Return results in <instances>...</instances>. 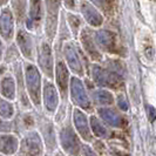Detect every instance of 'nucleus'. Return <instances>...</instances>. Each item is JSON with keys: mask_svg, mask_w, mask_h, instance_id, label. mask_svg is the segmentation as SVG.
I'll return each mask as SVG.
<instances>
[{"mask_svg": "<svg viewBox=\"0 0 156 156\" xmlns=\"http://www.w3.org/2000/svg\"><path fill=\"white\" fill-rule=\"evenodd\" d=\"M94 1H95L96 4H99V5H100V4H102V2L105 1V0H94Z\"/></svg>", "mask_w": 156, "mask_h": 156, "instance_id": "f03ea898", "label": "nucleus"}, {"mask_svg": "<svg viewBox=\"0 0 156 156\" xmlns=\"http://www.w3.org/2000/svg\"><path fill=\"white\" fill-rule=\"evenodd\" d=\"M66 4H67L69 7H72V6H74V0H66Z\"/></svg>", "mask_w": 156, "mask_h": 156, "instance_id": "f257e3e1", "label": "nucleus"}]
</instances>
